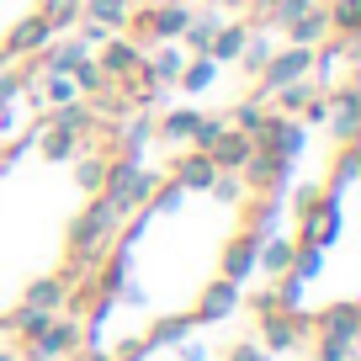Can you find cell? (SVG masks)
<instances>
[{"label":"cell","mask_w":361,"mask_h":361,"mask_svg":"<svg viewBox=\"0 0 361 361\" xmlns=\"http://www.w3.org/2000/svg\"><path fill=\"white\" fill-rule=\"evenodd\" d=\"M176 180H180V186H213V180H218V165H213L207 154H192V159H180Z\"/></svg>","instance_id":"obj_7"},{"label":"cell","mask_w":361,"mask_h":361,"mask_svg":"<svg viewBox=\"0 0 361 361\" xmlns=\"http://www.w3.org/2000/svg\"><path fill=\"white\" fill-rule=\"evenodd\" d=\"M0 361H11V356H6V350H0Z\"/></svg>","instance_id":"obj_20"},{"label":"cell","mask_w":361,"mask_h":361,"mask_svg":"<svg viewBox=\"0 0 361 361\" xmlns=\"http://www.w3.org/2000/svg\"><path fill=\"white\" fill-rule=\"evenodd\" d=\"M293 255H298L293 239H271V245H260V250H255V260H260L266 271H293Z\"/></svg>","instance_id":"obj_8"},{"label":"cell","mask_w":361,"mask_h":361,"mask_svg":"<svg viewBox=\"0 0 361 361\" xmlns=\"http://www.w3.org/2000/svg\"><path fill=\"white\" fill-rule=\"evenodd\" d=\"M319 335H324V340H350V345H356V335H361V314H356V303H335V308H324V314H319Z\"/></svg>","instance_id":"obj_4"},{"label":"cell","mask_w":361,"mask_h":361,"mask_svg":"<svg viewBox=\"0 0 361 361\" xmlns=\"http://www.w3.org/2000/svg\"><path fill=\"white\" fill-rule=\"evenodd\" d=\"M234 308H239V282H228V276H224V282H213V287L202 293V303H197V319H192V324H213V319L234 314Z\"/></svg>","instance_id":"obj_2"},{"label":"cell","mask_w":361,"mask_h":361,"mask_svg":"<svg viewBox=\"0 0 361 361\" xmlns=\"http://www.w3.org/2000/svg\"><path fill=\"white\" fill-rule=\"evenodd\" d=\"M133 48H112V54H106V69H128V64H133Z\"/></svg>","instance_id":"obj_18"},{"label":"cell","mask_w":361,"mask_h":361,"mask_svg":"<svg viewBox=\"0 0 361 361\" xmlns=\"http://www.w3.org/2000/svg\"><path fill=\"white\" fill-rule=\"evenodd\" d=\"M90 16H96V22L123 27V22H128V6H123V0H90Z\"/></svg>","instance_id":"obj_11"},{"label":"cell","mask_w":361,"mask_h":361,"mask_svg":"<svg viewBox=\"0 0 361 361\" xmlns=\"http://www.w3.org/2000/svg\"><path fill=\"white\" fill-rule=\"evenodd\" d=\"M255 250H260V234H245L239 245L224 250V276H228V282H239V276L255 266Z\"/></svg>","instance_id":"obj_6"},{"label":"cell","mask_w":361,"mask_h":361,"mask_svg":"<svg viewBox=\"0 0 361 361\" xmlns=\"http://www.w3.org/2000/svg\"><path fill=\"white\" fill-rule=\"evenodd\" d=\"M75 345H80V329H75V324H59V319H48V329L32 340V356H37V361H54V356H69Z\"/></svg>","instance_id":"obj_3"},{"label":"cell","mask_w":361,"mask_h":361,"mask_svg":"<svg viewBox=\"0 0 361 361\" xmlns=\"http://www.w3.org/2000/svg\"><path fill=\"white\" fill-rule=\"evenodd\" d=\"M324 27H329V16L324 11H319V16H308V22H298V43H314V37H324Z\"/></svg>","instance_id":"obj_13"},{"label":"cell","mask_w":361,"mask_h":361,"mask_svg":"<svg viewBox=\"0 0 361 361\" xmlns=\"http://www.w3.org/2000/svg\"><path fill=\"white\" fill-rule=\"evenodd\" d=\"M85 361H102V356H85Z\"/></svg>","instance_id":"obj_21"},{"label":"cell","mask_w":361,"mask_h":361,"mask_svg":"<svg viewBox=\"0 0 361 361\" xmlns=\"http://www.w3.org/2000/svg\"><path fill=\"white\" fill-rule=\"evenodd\" d=\"M239 48H245V32L234 27V32H224V37H218V48H213V54H218V59H234Z\"/></svg>","instance_id":"obj_15"},{"label":"cell","mask_w":361,"mask_h":361,"mask_svg":"<svg viewBox=\"0 0 361 361\" xmlns=\"http://www.w3.org/2000/svg\"><path fill=\"white\" fill-rule=\"evenodd\" d=\"M192 22V16L180 11V6H170V11H154V16H144V27H149V37H176L180 27Z\"/></svg>","instance_id":"obj_9"},{"label":"cell","mask_w":361,"mask_h":361,"mask_svg":"<svg viewBox=\"0 0 361 361\" xmlns=\"http://www.w3.org/2000/svg\"><path fill=\"white\" fill-rule=\"evenodd\" d=\"M308 6H314V0H282V6H276V22H298Z\"/></svg>","instance_id":"obj_17"},{"label":"cell","mask_w":361,"mask_h":361,"mask_svg":"<svg viewBox=\"0 0 361 361\" xmlns=\"http://www.w3.org/2000/svg\"><path fill=\"white\" fill-rule=\"evenodd\" d=\"M180 80H186V90H202L207 80H213V64H207V59H202V64H192V69H186V75H180Z\"/></svg>","instance_id":"obj_16"},{"label":"cell","mask_w":361,"mask_h":361,"mask_svg":"<svg viewBox=\"0 0 361 361\" xmlns=\"http://www.w3.org/2000/svg\"><path fill=\"white\" fill-rule=\"evenodd\" d=\"M207 159H213L218 170H245L250 159H255V144H250V133H218L213 144H207Z\"/></svg>","instance_id":"obj_1"},{"label":"cell","mask_w":361,"mask_h":361,"mask_svg":"<svg viewBox=\"0 0 361 361\" xmlns=\"http://www.w3.org/2000/svg\"><path fill=\"white\" fill-rule=\"evenodd\" d=\"M308 64H314V54H308V48H293V54L271 59V69H266V85H271V90H276V85H287V80H298Z\"/></svg>","instance_id":"obj_5"},{"label":"cell","mask_w":361,"mask_h":361,"mask_svg":"<svg viewBox=\"0 0 361 361\" xmlns=\"http://www.w3.org/2000/svg\"><path fill=\"white\" fill-rule=\"evenodd\" d=\"M59 303H64V282H37L27 293V308H43V314H54Z\"/></svg>","instance_id":"obj_10"},{"label":"cell","mask_w":361,"mask_h":361,"mask_svg":"<svg viewBox=\"0 0 361 361\" xmlns=\"http://www.w3.org/2000/svg\"><path fill=\"white\" fill-rule=\"evenodd\" d=\"M319 361H350V340H324L319 335Z\"/></svg>","instance_id":"obj_14"},{"label":"cell","mask_w":361,"mask_h":361,"mask_svg":"<svg viewBox=\"0 0 361 361\" xmlns=\"http://www.w3.org/2000/svg\"><path fill=\"white\" fill-rule=\"evenodd\" d=\"M43 37H48V22H43V16H32V22H27V27H16L11 48H37V43H43Z\"/></svg>","instance_id":"obj_12"},{"label":"cell","mask_w":361,"mask_h":361,"mask_svg":"<svg viewBox=\"0 0 361 361\" xmlns=\"http://www.w3.org/2000/svg\"><path fill=\"white\" fill-rule=\"evenodd\" d=\"M228 361H260V350L255 345H234V356H228Z\"/></svg>","instance_id":"obj_19"}]
</instances>
